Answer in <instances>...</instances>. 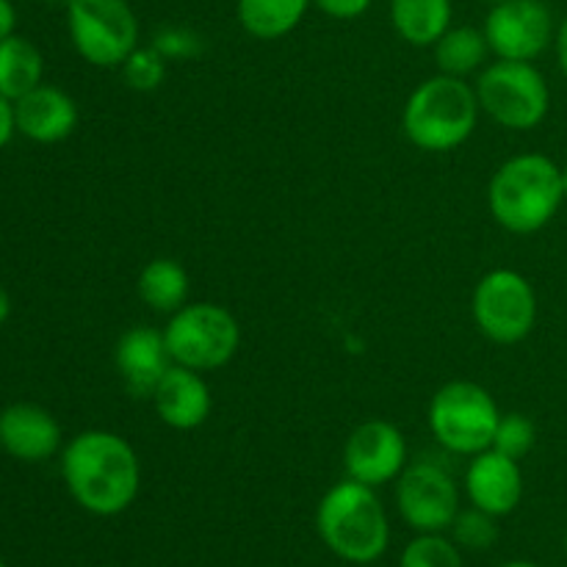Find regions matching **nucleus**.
Here are the masks:
<instances>
[{"label": "nucleus", "instance_id": "nucleus-18", "mask_svg": "<svg viewBox=\"0 0 567 567\" xmlns=\"http://www.w3.org/2000/svg\"><path fill=\"white\" fill-rule=\"evenodd\" d=\"M391 25L413 48H432L452 28V0H391Z\"/></svg>", "mask_w": 567, "mask_h": 567}, {"label": "nucleus", "instance_id": "nucleus-16", "mask_svg": "<svg viewBox=\"0 0 567 567\" xmlns=\"http://www.w3.org/2000/svg\"><path fill=\"white\" fill-rule=\"evenodd\" d=\"M150 402H153L155 415L175 432L197 430L214 410V396L205 377L186 365H172L155 385Z\"/></svg>", "mask_w": 567, "mask_h": 567}, {"label": "nucleus", "instance_id": "nucleus-20", "mask_svg": "<svg viewBox=\"0 0 567 567\" xmlns=\"http://www.w3.org/2000/svg\"><path fill=\"white\" fill-rule=\"evenodd\" d=\"M44 78V55L31 39L11 33L0 39V97L20 100Z\"/></svg>", "mask_w": 567, "mask_h": 567}, {"label": "nucleus", "instance_id": "nucleus-19", "mask_svg": "<svg viewBox=\"0 0 567 567\" xmlns=\"http://www.w3.org/2000/svg\"><path fill=\"white\" fill-rule=\"evenodd\" d=\"M138 299L147 305L155 313L172 316L188 305V293H192V280H188V271L183 269V264L172 258H155L150 264H144V269L138 271L136 280Z\"/></svg>", "mask_w": 567, "mask_h": 567}, {"label": "nucleus", "instance_id": "nucleus-10", "mask_svg": "<svg viewBox=\"0 0 567 567\" xmlns=\"http://www.w3.org/2000/svg\"><path fill=\"white\" fill-rule=\"evenodd\" d=\"M396 509L415 535L449 532L457 518L460 485L446 465L435 460H415L396 480Z\"/></svg>", "mask_w": 567, "mask_h": 567}, {"label": "nucleus", "instance_id": "nucleus-6", "mask_svg": "<svg viewBox=\"0 0 567 567\" xmlns=\"http://www.w3.org/2000/svg\"><path fill=\"white\" fill-rule=\"evenodd\" d=\"M498 419L502 410L493 393L471 380H454L437 388L426 410L432 437L460 457H474L491 449Z\"/></svg>", "mask_w": 567, "mask_h": 567}, {"label": "nucleus", "instance_id": "nucleus-29", "mask_svg": "<svg viewBox=\"0 0 567 567\" xmlns=\"http://www.w3.org/2000/svg\"><path fill=\"white\" fill-rule=\"evenodd\" d=\"M17 125H14V103L6 97H0V150L14 138Z\"/></svg>", "mask_w": 567, "mask_h": 567}, {"label": "nucleus", "instance_id": "nucleus-24", "mask_svg": "<svg viewBox=\"0 0 567 567\" xmlns=\"http://www.w3.org/2000/svg\"><path fill=\"white\" fill-rule=\"evenodd\" d=\"M498 518L487 515L485 509H460L457 518L449 526V537L457 543L463 551H487L498 540Z\"/></svg>", "mask_w": 567, "mask_h": 567}, {"label": "nucleus", "instance_id": "nucleus-5", "mask_svg": "<svg viewBox=\"0 0 567 567\" xmlns=\"http://www.w3.org/2000/svg\"><path fill=\"white\" fill-rule=\"evenodd\" d=\"M482 114L507 131H535L551 111V89L535 61L496 59L476 75Z\"/></svg>", "mask_w": 567, "mask_h": 567}, {"label": "nucleus", "instance_id": "nucleus-17", "mask_svg": "<svg viewBox=\"0 0 567 567\" xmlns=\"http://www.w3.org/2000/svg\"><path fill=\"white\" fill-rule=\"evenodd\" d=\"M78 103L72 94L53 83H39L20 100H14L17 133L37 144H59L78 127Z\"/></svg>", "mask_w": 567, "mask_h": 567}, {"label": "nucleus", "instance_id": "nucleus-11", "mask_svg": "<svg viewBox=\"0 0 567 567\" xmlns=\"http://www.w3.org/2000/svg\"><path fill=\"white\" fill-rule=\"evenodd\" d=\"M482 31L491 53L504 61H537L557 37L546 0H504L491 6Z\"/></svg>", "mask_w": 567, "mask_h": 567}, {"label": "nucleus", "instance_id": "nucleus-4", "mask_svg": "<svg viewBox=\"0 0 567 567\" xmlns=\"http://www.w3.org/2000/svg\"><path fill=\"white\" fill-rule=\"evenodd\" d=\"M480 114L476 89L465 78L437 72L410 92L402 127L408 142L421 153H452L474 136Z\"/></svg>", "mask_w": 567, "mask_h": 567}, {"label": "nucleus", "instance_id": "nucleus-34", "mask_svg": "<svg viewBox=\"0 0 567 567\" xmlns=\"http://www.w3.org/2000/svg\"><path fill=\"white\" fill-rule=\"evenodd\" d=\"M42 3H50V6H64V9H66V6H70L72 0H42Z\"/></svg>", "mask_w": 567, "mask_h": 567}, {"label": "nucleus", "instance_id": "nucleus-8", "mask_svg": "<svg viewBox=\"0 0 567 567\" xmlns=\"http://www.w3.org/2000/svg\"><path fill=\"white\" fill-rule=\"evenodd\" d=\"M66 33L86 64L111 70L125 64L138 48V17L127 0H72L66 6Z\"/></svg>", "mask_w": 567, "mask_h": 567}, {"label": "nucleus", "instance_id": "nucleus-38", "mask_svg": "<svg viewBox=\"0 0 567 567\" xmlns=\"http://www.w3.org/2000/svg\"><path fill=\"white\" fill-rule=\"evenodd\" d=\"M0 567H6V563H3V559H0Z\"/></svg>", "mask_w": 567, "mask_h": 567}, {"label": "nucleus", "instance_id": "nucleus-35", "mask_svg": "<svg viewBox=\"0 0 567 567\" xmlns=\"http://www.w3.org/2000/svg\"><path fill=\"white\" fill-rule=\"evenodd\" d=\"M563 188H565V203H567V164L563 166Z\"/></svg>", "mask_w": 567, "mask_h": 567}, {"label": "nucleus", "instance_id": "nucleus-22", "mask_svg": "<svg viewBox=\"0 0 567 567\" xmlns=\"http://www.w3.org/2000/svg\"><path fill=\"white\" fill-rule=\"evenodd\" d=\"M437 72L452 78H468L474 72L485 70V61L491 55V44H487L485 31L476 25H452L435 44Z\"/></svg>", "mask_w": 567, "mask_h": 567}, {"label": "nucleus", "instance_id": "nucleus-37", "mask_svg": "<svg viewBox=\"0 0 567 567\" xmlns=\"http://www.w3.org/2000/svg\"><path fill=\"white\" fill-rule=\"evenodd\" d=\"M565 551H567V532H565Z\"/></svg>", "mask_w": 567, "mask_h": 567}, {"label": "nucleus", "instance_id": "nucleus-27", "mask_svg": "<svg viewBox=\"0 0 567 567\" xmlns=\"http://www.w3.org/2000/svg\"><path fill=\"white\" fill-rule=\"evenodd\" d=\"M153 48L164 55L166 61H188L203 53L205 42L194 28L188 25H164L155 31Z\"/></svg>", "mask_w": 567, "mask_h": 567}, {"label": "nucleus", "instance_id": "nucleus-3", "mask_svg": "<svg viewBox=\"0 0 567 567\" xmlns=\"http://www.w3.org/2000/svg\"><path fill=\"white\" fill-rule=\"evenodd\" d=\"M321 543L349 565H371L391 546V520L374 487L343 480L321 496L316 507Z\"/></svg>", "mask_w": 567, "mask_h": 567}, {"label": "nucleus", "instance_id": "nucleus-36", "mask_svg": "<svg viewBox=\"0 0 567 567\" xmlns=\"http://www.w3.org/2000/svg\"><path fill=\"white\" fill-rule=\"evenodd\" d=\"M482 3H487V6H496V3H504V0H482Z\"/></svg>", "mask_w": 567, "mask_h": 567}, {"label": "nucleus", "instance_id": "nucleus-32", "mask_svg": "<svg viewBox=\"0 0 567 567\" xmlns=\"http://www.w3.org/2000/svg\"><path fill=\"white\" fill-rule=\"evenodd\" d=\"M9 316H11V297H9V291L0 286V327L9 321Z\"/></svg>", "mask_w": 567, "mask_h": 567}, {"label": "nucleus", "instance_id": "nucleus-26", "mask_svg": "<svg viewBox=\"0 0 567 567\" xmlns=\"http://www.w3.org/2000/svg\"><path fill=\"white\" fill-rule=\"evenodd\" d=\"M535 443H537V426L529 415L502 413L491 449H496V452L507 454V457L513 460H524L526 454H532Z\"/></svg>", "mask_w": 567, "mask_h": 567}, {"label": "nucleus", "instance_id": "nucleus-12", "mask_svg": "<svg viewBox=\"0 0 567 567\" xmlns=\"http://www.w3.org/2000/svg\"><path fill=\"white\" fill-rule=\"evenodd\" d=\"M408 468V441L402 430L385 419L363 421L352 430L343 446L347 480L369 487L391 485Z\"/></svg>", "mask_w": 567, "mask_h": 567}, {"label": "nucleus", "instance_id": "nucleus-25", "mask_svg": "<svg viewBox=\"0 0 567 567\" xmlns=\"http://www.w3.org/2000/svg\"><path fill=\"white\" fill-rule=\"evenodd\" d=\"M166 66H169V61L150 44V48L133 50L120 70L133 92H155L166 81Z\"/></svg>", "mask_w": 567, "mask_h": 567}, {"label": "nucleus", "instance_id": "nucleus-28", "mask_svg": "<svg viewBox=\"0 0 567 567\" xmlns=\"http://www.w3.org/2000/svg\"><path fill=\"white\" fill-rule=\"evenodd\" d=\"M371 3H374V0H313V6L321 11V14L332 17V20H343V22L363 17L365 11L371 9Z\"/></svg>", "mask_w": 567, "mask_h": 567}, {"label": "nucleus", "instance_id": "nucleus-13", "mask_svg": "<svg viewBox=\"0 0 567 567\" xmlns=\"http://www.w3.org/2000/svg\"><path fill=\"white\" fill-rule=\"evenodd\" d=\"M465 496L471 507L485 509L493 518H504L518 509L524 498V471L520 460L507 457L496 449L474 454L465 468Z\"/></svg>", "mask_w": 567, "mask_h": 567}, {"label": "nucleus", "instance_id": "nucleus-31", "mask_svg": "<svg viewBox=\"0 0 567 567\" xmlns=\"http://www.w3.org/2000/svg\"><path fill=\"white\" fill-rule=\"evenodd\" d=\"M554 50H557L559 70L567 78V17L557 25V37H554Z\"/></svg>", "mask_w": 567, "mask_h": 567}, {"label": "nucleus", "instance_id": "nucleus-21", "mask_svg": "<svg viewBox=\"0 0 567 567\" xmlns=\"http://www.w3.org/2000/svg\"><path fill=\"white\" fill-rule=\"evenodd\" d=\"M310 6L313 0H238L236 14L249 37L275 42L297 31Z\"/></svg>", "mask_w": 567, "mask_h": 567}, {"label": "nucleus", "instance_id": "nucleus-7", "mask_svg": "<svg viewBox=\"0 0 567 567\" xmlns=\"http://www.w3.org/2000/svg\"><path fill=\"white\" fill-rule=\"evenodd\" d=\"M172 363L199 371H219L241 349V324L216 302H188L164 327Z\"/></svg>", "mask_w": 567, "mask_h": 567}, {"label": "nucleus", "instance_id": "nucleus-15", "mask_svg": "<svg viewBox=\"0 0 567 567\" xmlns=\"http://www.w3.org/2000/svg\"><path fill=\"white\" fill-rule=\"evenodd\" d=\"M114 365L122 385L133 399H150L161 377L172 369V354L166 349L164 330L136 324L125 330L116 341Z\"/></svg>", "mask_w": 567, "mask_h": 567}, {"label": "nucleus", "instance_id": "nucleus-2", "mask_svg": "<svg viewBox=\"0 0 567 567\" xmlns=\"http://www.w3.org/2000/svg\"><path fill=\"white\" fill-rule=\"evenodd\" d=\"M565 203L563 166L543 153L504 161L487 186V208L513 236H535L554 221Z\"/></svg>", "mask_w": 567, "mask_h": 567}, {"label": "nucleus", "instance_id": "nucleus-33", "mask_svg": "<svg viewBox=\"0 0 567 567\" xmlns=\"http://www.w3.org/2000/svg\"><path fill=\"white\" fill-rule=\"evenodd\" d=\"M498 567H540V565L529 563V559H513V563H504V565H498Z\"/></svg>", "mask_w": 567, "mask_h": 567}, {"label": "nucleus", "instance_id": "nucleus-23", "mask_svg": "<svg viewBox=\"0 0 567 567\" xmlns=\"http://www.w3.org/2000/svg\"><path fill=\"white\" fill-rule=\"evenodd\" d=\"M399 567H465L463 548L443 532H426L404 546Z\"/></svg>", "mask_w": 567, "mask_h": 567}, {"label": "nucleus", "instance_id": "nucleus-1", "mask_svg": "<svg viewBox=\"0 0 567 567\" xmlns=\"http://www.w3.org/2000/svg\"><path fill=\"white\" fill-rule=\"evenodd\" d=\"M61 480L78 507L97 518H114L136 502L142 463L136 449L122 435L86 430L61 449Z\"/></svg>", "mask_w": 567, "mask_h": 567}, {"label": "nucleus", "instance_id": "nucleus-9", "mask_svg": "<svg viewBox=\"0 0 567 567\" xmlns=\"http://www.w3.org/2000/svg\"><path fill=\"white\" fill-rule=\"evenodd\" d=\"M474 324L487 341L515 347L537 324V291L520 271L493 269L476 282L471 297Z\"/></svg>", "mask_w": 567, "mask_h": 567}, {"label": "nucleus", "instance_id": "nucleus-14", "mask_svg": "<svg viewBox=\"0 0 567 567\" xmlns=\"http://www.w3.org/2000/svg\"><path fill=\"white\" fill-rule=\"evenodd\" d=\"M0 449L20 463H48L64 449V432L48 408L17 402L0 410Z\"/></svg>", "mask_w": 567, "mask_h": 567}, {"label": "nucleus", "instance_id": "nucleus-30", "mask_svg": "<svg viewBox=\"0 0 567 567\" xmlns=\"http://www.w3.org/2000/svg\"><path fill=\"white\" fill-rule=\"evenodd\" d=\"M17 28V9L11 0H0V39L11 37Z\"/></svg>", "mask_w": 567, "mask_h": 567}]
</instances>
